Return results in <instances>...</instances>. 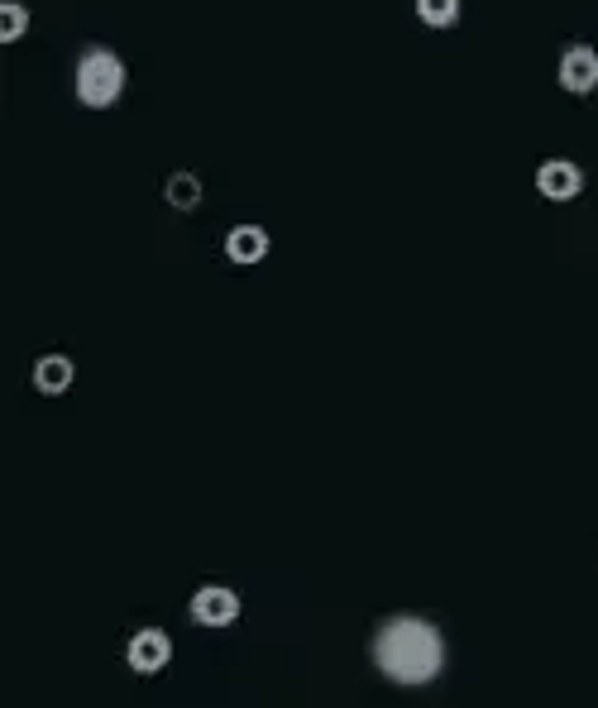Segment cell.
Masks as SVG:
<instances>
[{
    "label": "cell",
    "instance_id": "obj_8",
    "mask_svg": "<svg viewBox=\"0 0 598 708\" xmlns=\"http://www.w3.org/2000/svg\"><path fill=\"white\" fill-rule=\"evenodd\" d=\"M29 383H34V393H43V398H63L67 388L77 383V364H72L67 355H39Z\"/></svg>",
    "mask_w": 598,
    "mask_h": 708
},
{
    "label": "cell",
    "instance_id": "obj_9",
    "mask_svg": "<svg viewBox=\"0 0 598 708\" xmlns=\"http://www.w3.org/2000/svg\"><path fill=\"white\" fill-rule=\"evenodd\" d=\"M201 197H207V187H201L197 172L178 168V172H168V178H164V201H168V211L192 215V211H201Z\"/></svg>",
    "mask_w": 598,
    "mask_h": 708
},
{
    "label": "cell",
    "instance_id": "obj_7",
    "mask_svg": "<svg viewBox=\"0 0 598 708\" xmlns=\"http://www.w3.org/2000/svg\"><path fill=\"white\" fill-rule=\"evenodd\" d=\"M269 250H273V240H269L264 225H235L225 235V258H230V264H240V268L264 264Z\"/></svg>",
    "mask_w": 598,
    "mask_h": 708
},
{
    "label": "cell",
    "instance_id": "obj_4",
    "mask_svg": "<svg viewBox=\"0 0 598 708\" xmlns=\"http://www.w3.org/2000/svg\"><path fill=\"white\" fill-rule=\"evenodd\" d=\"M240 594L230 584H201L197 594H192V623L197 627H211V632H221V627H235L240 623Z\"/></svg>",
    "mask_w": 598,
    "mask_h": 708
},
{
    "label": "cell",
    "instance_id": "obj_5",
    "mask_svg": "<svg viewBox=\"0 0 598 708\" xmlns=\"http://www.w3.org/2000/svg\"><path fill=\"white\" fill-rule=\"evenodd\" d=\"M556 77H560V92L594 96L598 92V49H589V43H565Z\"/></svg>",
    "mask_w": 598,
    "mask_h": 708
},
{
    "label": "cell",
    "instance_id": "obj_2",
    "mask_svg": "<svg viewBox=\"0 0 598 708\" xmlns=\"http://www.w3.org/2000/svg\"><path fill=\"white\" fill-rule=\"evenodd\" d=\"M129 86V67L120 53L111 49H86L77 57V77H72V92H77V101L86 110H111L115 101L125 96Z\"/></svg>",
    "mask_w": 598,
    "mask_h": 708
},
{
    "label": "cell",
    "instance_id": "obj_10",
    "mask_svg": "<svg viewBox=\"0 0 598 708\" xmlns=\"http://www.w3.org/2000/svg\"><path fill=\"white\" fill-rule=\"evenodd\" d=\"M29 34V6L24 0H0V43H20Z\"/></svg>",
    "mask_w": 598,
    "mask_h": 708
},
{
    "label": "cell",
    "instance_id": "obj_1",
    "mask_svg": "<svg viewBox=\"0 0 598 708\" xmlns=\"http://www.w3.org/2000/svg\"><path fill=\"white\" fill-rule=\"evenodd\" d=\"M374 666L392 685H431L445 666V642L421 617H392L374 637Z\"/></svg>",
    "mask_w": 598,
    "mask_h": 708
},
{
    "label": "cell",
    "instance_id": "obj_11",
    "mask_svg": "<svg viewBox=\"0 0 598 708\" xmlns=\"http://www.w3.org/2000/svg\"><path fill=\"white\" fill-rule=\"evenodd\" d=\"M412 10L427 29H450L460 20V0H412Z\"/></svg>",
    "mask_w": 598,
    "mask_h": 708
},
{
    "label": "cell",
    "instance_id": "obj_3",
    "mask_svg": "<svg viewBox=\"0 0 598 708\" xmlns=\"http://www.w3.org/2000/svg\"><path fill=\"white\" fill-rule=\"evenodd\" d=\"M172 661V637L164 627H139L135 637L125 642V666L139 675V680H154V675H164Z\"/></svg>",
    "mask_w": 598,
    "mask_h": 708
},
{
    "label": "cell",
    "instance_id": "obj_6",
    "mask_svg": "<svg viewBox=\"0 0 598 708\" xmlns=\"http://www.w3.org/2000/svg\"><path fill=\"white\" fill-rule=\"evenodd\" d=\"M536 192L546 201H575L585 192V168H579L575 158H546V163L536 168Z\"/></svg>",
    "mask_w": 598,
    "mask_h": 708
}]
</instances>
